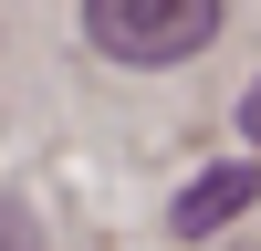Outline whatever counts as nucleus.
Wrapping results in <instances>:
<instances>
[{
  "label": "nucleus",
  "mask_w": 261,
  "mask_h": 251,
  "mask_svg": "<svg viewBox=\"0 0 261 251\" xmlns=\"http://www.w3.org/2000/svg\"><path fill=\"white\" fill-rule=\"evenodd\" d=\"M84 32L115 63H188L220 32V0H84Z\"/></svg>",
  "instance_id": "nucleus-1"
},
{
  "label": "nucleus",
  "mask_w": 261,
  "mask_h": 251,
  "mask_svg": "<svg viewBox=\"0 0 261 251\" xmlns=\"http://www.w3.org/2000/svg\"><path fill=\"white\" fill-rule=\"evenodd\" d=\"M251 199H261V178H251V167H209V178L178 199V230H188V241H199V230H230Z\"/></svg>",
  "instance_id": "nucleus-2"
},
{
  "label": "nucleus",
  "mask_w": 261,
  "mask_h": 251,
  "mask_svg": "<svg viewBox=\"0 0 261 251\" xmlns=\"http://www.w3.org/2000/svg\"><path fill=\"white\" fill-rule=\"evenodd\" d=\"M241 136L261 146V84H251V94H241Z\"/></svg>",
  "instance_id": "nucleus-3"
},
{
  "label": "nucleus",
  "mask_w": 261,
  "mask_h": 251,
  "mask_svg": "<svg viewBox=\"0 0 261 251\" xmlns=\"http://www.w3.org/2000/svg\"><path fill=\"white\" fill-rule=\"evenodd\" d=\"M0 251H32V230H21V220H11V209H0Z\"/></svg>",
  "instance_id": "nucleus-4"
}]
</instances>
